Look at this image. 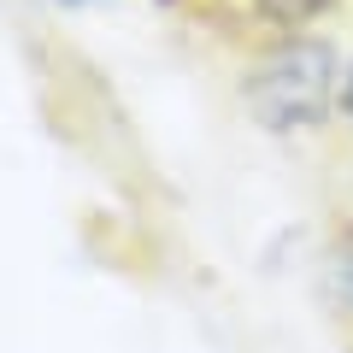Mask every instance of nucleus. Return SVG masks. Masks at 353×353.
Listing matches in <instances>:
<instances>
[{
	"mask_svg": "<svg viewBox=\"0 0 353 353\" xmlns=\"http://www.w3.org/2000/svg\"><path fill=\"white\" fill-rule=\"evenodd\" d=\"M341 101V65L324 41L289 36L283 48H271L248 77V106L271 130H312L330 118V106Z\"/></svg>",
	"mask_w": 353,
	"mask_h": 353,
	"instance_id": "nucleus-1",
	"label": "nucleus"
},
{
	"mask_svg": "<svg viewBox=\"0 0 353 353\" xmlns=\"http://www.w3.org/2000/svg\"><path fill=\"white\" fill-rule=\"evenodd\" d=\"M341 112H347V118H353V71H347V77H341Z\"/></svg>",
	"mask_w": 353,
	"mask_h": 353,
	"instance_id": "nucleus-4",
	"label": "nucleus"
},
{
	"mask_svg": "<svg viewBox=\"0 0 353 353\" xmlns=\"http://www.w3.org/2000/svg\"><path fill=\"white\" fill-rule=\"evenodd\" d=\"M318 301H324L330 324L341 330V341L353 347V218L324 236V253H318Z\"/></svg>",
	"mask_w": 353,
	"mask_h": 353,
	"instance_id": "nucleus-2",
	"label": "nucleus"
},
{
	"mask_svg": "<svg viewBox=\"0 0 353 353\" xmlns=\"http://www.w3.org/2000/svg\"><path fill=\"white\" fill-rule=\"evenodd\" d=\"M259 6H265L271 18H277V24H306L312 12H324L330 0H259Z\"/></svg>",
	"mask_w": 353,
	"mask_h": 353,
	"instance_id": "nucleus-3",
	"label": "nucleus"
}]
</instances>
